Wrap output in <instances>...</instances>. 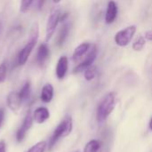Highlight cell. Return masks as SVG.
<instances>
[{
	"mask_svg": "<svg viewBox=\"0 0 152 152\" xmlns=\"http://www.w3.org/2000/svg\"><path fill=\"white\" fill-rule=\"evenodd\" d=\"M50 55V49L47 45L46 43H43L39 45L37 53V58H36V61L38 64V66L42 67L45 61L48 60Z\"/></svg>",
	"mask_w": 152,
	"mask_h": 152,
	"instance_id": "obj_9",
	"label": "cell"
},
{
	"mask_svg": "<svg viewBox=\"0 0 152 152\" xmlns=\"http://www.w3.org/2000/svg\"><path fill=\"white\" fill-rule=\"evenodd\" d=\"M97 55H98V48H97L96 45H94L92 47V49L89 51V53L86 55V57L85 58V60L81 63H79V64H77L76 66V68L74 69L73 72L75 74H77V73H80L82 71H85L87 68H89L90 66L93 65V63L96 60Z\"/></svg>",
	"mask_w": 152,
	"mask_h": 152,
	"instance_id": "obj_6",
	"label": "cell"
},
{
	"mask_svg": "<svg viewBox=\"0 0 152 152\" xmlns=\"http://www.w3.org/2000/svg\"><path fill=\"white\" fill-rule=\"evenodd\" d=\"M145 45H146V39H145V37L143 36H139L133 42L132 47H133V49L134 51L140 52V51H142L144 48Z\"/></svg>",
	"mask_w": 152,
	"mask_h": 152,
	"instance_id": "obj_18",
	"label": "cell"
},
{
	"mask_svg": "<svg viewBox=\"0 0 152 152\" xmlns=\"http://www.w3.org/2000/svg\"><path fill=\"white\" fill-rule=\"evenodd\" d=\"M6 102H7V106L8 108L14 112H17L20 107H21V103L22 101L20 99V96L19 94V93L17 92H11L6 99Z\"/></svg>",
	"mask_w": 152,
	"mask_h": 152,
	"instance_id": "obj_8",
	"label": "cell"
},
{
	"mask_svg": "<svg viewBox=\"0 0 152 152\" xmlns=\"http://www.w3.org/2000/svg\"><path fill=\"white\" fill-rule=\"evenodd\" d=\"M96 76V68L90 66L84 71V77L87 81H92Z\"/></svg>",
	"mask_w": 152,
	"mask_h": 152,
	"instance_id": "obj_19",
	"label": "cell"
},
{
	"mask_svg": "<svg viewBox=\"0 0 152 152\" xmlns=\"http://www.w3.org/2000/svg\"><path fill=\"white\" fill-rule=\"evenodd\" d=\"M7 74V65L5 61H3L0 64V84L4 82Z\"/></svg>",
	"mask_w": 152,
	"mask_h": 152,
	"instance_id": "obj_21",
	"label": "cell"
},
{
	"mask_svg": "<svg viewBox=\"0 0 152 152\" xmlns=\"http://www.w3.org/2000/svg\"><path fill=\"white\" fill-rule=\"evenodd\" d=\"M53 97V86L47 83L45 84L41 91V94H40V99L43 102L45 103H49Z\"/></svg>",
	"mask_w": 152,
	"mask_h": 152,
	"instance_id": "obj_14",
	"label": "cell"
},
{
	"mask_svg": "<svg viewBox=\"0 0 152 152\" xmlns=\"http://www.w3.org/2000/svg\"><path fill=\"white\" fill-rule=\"evenodd\" d=\"M100 149L101 142L98 140H91L86 144L83 152H99Z\"/></svg>",
	"mask_w": 152,
	"mask_h": 152,
	"instance_id": "obj_17",
	"label": "cell"
},
{
	"mask_svg": "<svg viewBox=\"0 0 152 152\" xmlns=\"http://www.w3.org/2000/svg\"><path fill=\"white\" fill-rule=\"evenodd\" d=\"M53 2H54L55 4H58V3H60V2H61V0H53Z\"/></svg>",
	"mask_w": 152,
	"mask_h": 152,
	"instance_id": "obj_30",
	"label": "cell"
},
{
	"mask_svg": "<svg viewBox=\"0 0 152 152\" xmlns=\"http://www.w3.org/2000/svg\"><path fill=\"white\" fill-rule=\"evenodd\" d=\"M4 109H0V128L2 126V124L4 121Z\"/></svg>",
	"mask_w": 152,
	"mask_h": 152,
	"instance_id": "obj_24",
	"label": "cell"
},
{
	"mask_svg": "<svg viewBox=\"0 0 152 152\" xmlns=\"http://www.w3.org/2000/svg\"><path fill=\"white\" fill-rule=\"evenodd\" d=\"M60 16H61V12L60 9L57 7H54L52 9L47 23H46V29H45V40L49 41L55 32V29L58 26V23L60 22Z\"/></svg>",
	"mask_w": 152,
	"mask_h": 152,
	"instance_id": "obj_5",
	"label": "cell"
},
{
	"mask_svg": "<svg viewBox=\"0 0 152 152\" xmlns=\"http://www.w3.org/2000/svg\"><path fill=\"white\" fill-rule=\"evenodd\" d=\"M68 16H69V13H68V12L61 13V16H60V21H61V22L65 21V20L68 18Z\"/></svg>",
	"mask_w": 152,
	"mask_h": 152,
	"instance_id": "obj_26",
	"label": "cell"
},
{
	"mask_svg": "<svg viewBox=\"0 0 152 152\" xmlns=\"http://www.w3.org/2000/svg\"><path fill=\"white\" fill-rule=\"evenodd\" d=\"M90 44L89 43H82L80 44L76 49L74 50V53L72 54V61L74 62H77L80 61L90 50Z\"/></svg>",
	"mask_w": 152,
	"mask_h": 152,
	"instance_id": "obj_13",
	"label": "cell"
},
{
	"mask_svg": "<svg viewBox=\"0 0 152 152\" xmlns=\"http://www.w3.org/2000/svg\"><path fill=\"white\" fill-rule=\"evenodd\" d=\"M135 32H136V26H134V25H130V26L119 30L118 32L116 33V35L114 37L115 43L118 46H121V47L128 45L130 44L131 40L133 39Z\"/></svg>",
	"mask_w": 152,
	"mask_h": 152,
	"instance_id": "obj_4",
	"label": "cell"
},
{
	"mask_svg": "<svg viewBox=\"0 0 152 152\" xmlns=\"http://www.w3.org/2000/svg\"><path fill=\"white\" fill-rule=\"evenodd\" d=\"M33 121L37 124H43L50 118V112L45 107H39L32 114Z\"/></svg>",
	"mask_w": 152,
	"mask_h": 152,
	"instance_id": "obj_11",
	"label": "cell"
},
{
	"mask_svg": "<svg viewBox=\"0 0 152 152\" xmlns=\"http://www.w3.org/2000/svg\"><path fill=\"white\" fill-rule=\"evenodd\" d=\"M150 128L152 130V118L151 119V122H150Z\"/></svg>",
	"mask_w": 152,
	"mask_h": 152,
	"instance_id": "obj_29",
	"label": "cell"
},
{
	"mask_svg": "<svg viewBox=\"0 0 152 152\" xmlns=\"http://www.w3.org/2000/svg\"><path fill=\"white\" fill-rule=\"evenodd\" d=\"M118 16V4L115 1L110 0L107 4V10L105 14V22L107 24H111L115 21Z\"/></svg>",
	"mask_w": 152,
	"mask_h": 152,
	"instance_id": "obj_10",
	"label": "cell"
},
{
	"mask_svg": "<svg viewBox=\"0 0 152 152\" xmlns=\"http://www.w3.org/2000/svg\"><path fill=\"white\" fill-rule=\"evenodd\" d=\"M144 37H145V39H147L149 41H152V29H150L145 32Z\"/></svg>",
	"mask_w": 152,
	"mask_h": 152,
	"instance_id": "obj_23",
	"label": "cell"
},
{
	"mask_svg": "<svg viewBox=\"0 0 152 152\" xmlns=\"http://www.w3.org/2000/svg\"><path fill=\"white\" fill-rule=\"evenodd\" d=\"M32 3H33V0H21L20 11L21 12H28V9L30 8Z\"/></svg>",
	"mask_w": 152,
	"mask_h": 152,
	"instance_id": "obj_22",
	"label": "cell"
},
{
	"mask_svg": "<svg viewBox=\"0 0 152 152\" xmlns=\"http://www.w3.org/2000/svg\"><path fill=\"white\" fill-rule=\"evenodd\" d=\"M69 32V24L68 22H65L61 26V29H60V31L58 33V36H57V38H56L57 46L60 47L64 44V42L66 41L67 37H68Z\"/></svg>",
	"mask_w": 152,
	"mask_h": 152,
	"instance_id": "obj_15",
	"label": "cell"
},
{
	"mask_svg": "<svg viewBox=\"0 0 152 152\" xmlns=\"http://www.w3.org/2000/svg\"><path fill=\"white\" fill-rule=\"evenodd\" d=\"M46 142H39L33 145L27 152H45L46 149Z\"/></svg>",
	"mask_w": 152,
	"mask_h": 152,
	"instance_id": "obj_20",
	"label": "cell"
},
{
	"mask_svg": "<svg viewBox=\"0 0 152 152\" xmlns=\"http://www.w3.org/2000/svg\"><path fill=\"white\" fill-rule=\"evenodd\" d=\"M45 2H46V0H38V9L39 10H41L44 7Z\"/></svg>",
	"mask_w": 152,
	"mask_h": 152,
	"instance_id": "obj_27",
	"label": "cell"
},
{
	"mask_svg": "<svg viewBox=\"0 0 152 152\" xmlns=\"http://www.w3.org/2000/svg\"><path fill=\"white\" fill-rule=\"evenodd\" d=\"M0 152H6V145L4 141H0Z\"/></svg>",
	"mask_w": 152,
	"mask_h": 152,
	"instance_id": "obj_25",
	"label": "cell"
},
{
	"mask_svg": "<svg viewBox=\"0 0 152 152\" xmlns=\"http://www.w3.org/2000/svg\"><path fill=\"white\" fill-rule=\"evenodd\" d=\"M19 94L20 96V99H21L22 102H26L27 100L29 99L30 94H31V85H30L29 81H27L23 85L20 91L19 92Z\"/></svg>",
	"mask_w": 152,
	"mask_h": 152,
	"instance_id": "obj_16",
	"label": "cell"
},
{
	"mask_svg": "<svg viewBox=\"0 0 152 152\" xmlns=\"http://www.w3.org/2000/svg\"><path fill=\"white\" fill-rule=\"evenodd\" d=\"M68 68H69V60L67 56H61L60 57V59L58 60L57 65H56V77L59 79H62L64 78V77L67 74L68 71Z\"/></svg>",
	"mask_w": 152,
	"mask_h": 152,
	"instance_id": "obj_12",
	"label": "cell"
},
{
	"mask_svg": "<svg viewBox=\"0 0 152 152\" xmlns=\"http://www.w3.org/2000/svg\"><path fill=\"white\" fill-rule=\"evenodd\" d=\"M32 124H33V118H32V115L30 114V112H28L27 114V116L25 117V118L22 122V125L20 126V127L18 129V131L16 133V140L18 142H21L24 140L28 131L32 126Z\"/></svg>",
	"mask_w": 152,
	"mask_h": 152,
	"instance_id": "obj_7",
	"label": "cell"
},
{
	"mask_svg": "<svg viewBox=\"0 0 152 152\" xmlns=\"http://www.w3.org/2000/svg\"><path fill=\"white\" fill-rule=\"evenodd\" d=\"M71 131H72V119L70 117H66L55 128L49 142V150L51 151L61 138L68 136L71 133Z\"/></svg>",
	"mask_w": 152,
	"mask_h": 152,
	"instance_id": "obj_3",
	"label": "cell"
},
{
	"mask_svg": "<svg viewBox=\"0 0 152 152\" xmlns=\"http://www.w3.org/2000/svg\"><path fill=\"white\" fill-rule=\"evenodd\" d=\"M2 28H3V25H2V22L0 21V34L2 32Z\"/></svg>",
	"mask_w": 152,
	"mask_h": 152,
	"instance_id": "obj_28",
	"label": "cell"
},
{
	"mask_svg": "<svg viewBox=\"0 0 152 152\" xmlns=\"http://www.w3.org/2000/svg\"><path fill=\"white\" fill-rule=\"evenodd\" d=\"M38 35H39V29H38V24L36 22L33 24L30 33H29V37L27 42V44L24 45V47L20 51L18 56H17V63L19 65H24L29 55L31 54L37 40H38Z\"/></svg>",
	"mask_w": 152,
	"mask_h": 152,
	"instance_id": "obj_1",
	"label": "cell"
},
{
	"mask_svg": "<svg viewBox=\"0 0 152 152\" xmlns=\"http://www.w3.org/2000/svg\"><path fill=\"white\" fill-rule=\"evenodd\" d=\"M116 105V94L113 92L107 94L100 102L97 108V120L99 122L105 121L111 114Z\"/></svg>",
	"mask_w": 152,
	"mask_h": 152,
	"instance_id": "obj_2",
	"label": "cell"
}]
</instances>
